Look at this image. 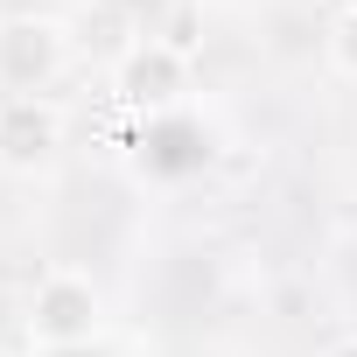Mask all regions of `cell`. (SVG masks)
Listing matches in <instances>:
<instances>
[{
  "mask_svg": "<svg viewBox=\"0 0 357 357\" xmlns=\"http://www.w3.org/2000/svg\"><path fill=\"white\" fill-rule=\"evenodd\" d=\"M329 63H336L343 77H357V8L336 15V29H329Z\"/></svg>",
  "mask_w": 357,
  "mask_h": 357,
  "instance_id": "8992f818",
  "label": "cell"
},
{
  "mask_svg": "<svg viewBox=\"0 0 357 357\" xmlns=\"http://www.w3.org/2000/svg\"><path fill=\"white\" fill-rule=\"evenodd\" d=\"M140 147H147V168H154V175H190V168H204V161H211L204 126H197V119H183V112L147 119V126H140Z\"/></svg>",
  "mask_w": 357,
  "mask_h": 357,
  "instance_id": "5b68a950",
  "label": "cell"
},
{
  "mask_svg": "<svg viewBox=\"0 0 357 357\" xmlns=\"http://www.w3.org/2000/svg\"><path fill=\"white\" fill-rule=\"evenodd\" d=\"M63 147V105L56 98H0V168L36 175Z\"/></svg>",
  "mask_w": 357,
  "mask_h": 357,
  "instance_id": "277c9868",
  "label": "cell"
},
{
  "mask_svg": "<svg viewBox=\"0 0 357 357\" xmlns=\"http://www.w3.org/2000/svg\"><path fill=\"white\" fill-rule=\"evenodd\" d=\"M105 322V294L84 266H50L29 294V336L43 350H70V343H98Z\"/></svg>",
  "mask_w": 357,
  "mask_h": 357,
  "instance_id": "6da1fadb",
  "label": "cell"
},
{
  "mask_svg": "<svg viewBox=\"0 0 357 357\" xmlns=\"http://www.w3.org/2000/svg\"><path fill=\"white\" fill-rule=\"evenodd\" d=\"M0 357H15V350H0Z\"/></svg>",
  "mask_w": 357,
  "mask_h": 357,
  "instance_id": "9c48e42d",
  "label": "cell"
},
{
  "mask_svg": "<svg viewBox=\"0 0 357 357\" xmlns=\"http://www.w3.org/2000/svg\"><path fill=\"white\" fill-rule=\"evenodd\" d=\"M112 91L126 112L140 119H161V112H183V91H190V56L183 50H168L161 36L147 43H126L119 63H112Z\"/></svg>",
  "mask_w": 357,
  "mask_h": 357,
  "instance_id": "3957f363",
  "label": "cell"
},
{
  "mask_svg": "<svg viewBox=\"0 0 357 357\" xmlns=\"http://www.w3.org/2000/svg\"><path fill=\"white\" fill-rule=\"evenodd\" d=\"M70 63V29L56 15H8L0 22V98H43Z\"/></svg>",
  "mask_w": 357,
  "mask_h": 357,
  "instance_id": "7a4b0ae2",
  "label": "cell"
},
{
  "mask_svg": "<svg viewBox=\"0 0 357 357\" xmlns=\"http://www.w3.org/2000/svg\"><path fill=\"white\" fill-rule=\"evenodd\" d=\"M43 357H105L98 343H70V350H43Z\"/></svg>",
  "mask_w": 357,
  "mask_h": 357,
  "instance_id": "52a82bcc",
  "label": "cell"
},
{
  "mask_svg": "<svg viewBox=\"0 0 357 357\" xmlns=\"http://www.w3.org/2000/svg\"><path fill=\"white\" fill-rule=\"evenodd\" d=\"M322 357H357V336H336V343H329Z\"/></svg>",
  "mask_w": 357,
  "mask_h": 357,
  "instance_id": "ba28073f",
  "label": "cell"
}]
</instances>
